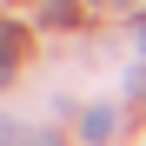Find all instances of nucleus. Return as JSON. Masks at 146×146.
Returning a JSON list of instances; mask_svg holds the SVG:
<instances>
[{
	"label": "nucleus",
	"instance_id": "nucleus-1",
	"mask_svg": "<svg viewBox=\"0 0 146 146\" xmlns=\"http://www.w3.org/2000/svg\"><path fill=\"white\" fill-rule=\"evenodd\" d=\"M80 133H86L93 146H106V139H113V106H93V113L80 119Z\"/></svg>",
	"mask_w": 146,
	"mask_h": 146
},
{
	"label": "nucleus",
	"instance_id": "nucleus-2",
	"mask_svg": "<svg viewBox=\"0 0 146 146\" xmlns=\"http://www.w3.org/2000/svg\"><path fill=\"white\" fill-rule=\"evenodd\" d=\"M20 139V126H13V119H0V146H13Z\"/></svg>",
	"mask_w": 146,
	"mask_h": 146
},
{
	"label": "nucleus",
	"instance_id": "nucleus-3",
	"mask_svg": "<svg viewBox=\"0 0 146 146\" xmlns=\"http://www.w3.org/2000/svg\"><path fill=\"white\" fill-rule=\"evenodd\" d=\"M139 46H146V20H139Z\"/></svg>",
	"mask_w": 146,
	"mask_h": 146
}]
</instances>
